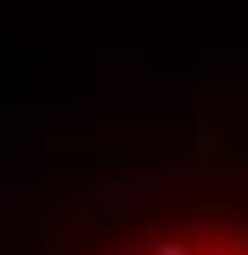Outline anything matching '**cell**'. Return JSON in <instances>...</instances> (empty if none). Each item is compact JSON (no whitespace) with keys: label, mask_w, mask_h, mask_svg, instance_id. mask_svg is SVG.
I'll return each mask as SVG.
<instances>
[{"label":"cell","mask_w":248,"mask_h":255,"mask_svg":"<svg viewBox=\"0 0 248 255\" xmlns=\"http://www.w3.org/2000/svg\"><path fill=\"white\" fill-rule=\"evenodd\" d=\"M89 255H248V217L236 211H172L95 243Z\"/></svg>","instance_id":"obj_1"}]
</instances>
